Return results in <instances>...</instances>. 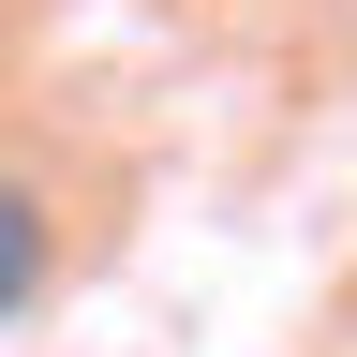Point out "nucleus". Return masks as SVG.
<instances>
[{
  "label": "nucleus",
  "instance_id": "obj_1",
  "mask_svg": "<svg viewBox=\"0 0 357 357\" xmlns=\"http://www.w3.org/2000/svg\"><path fill=\"white\" fill-rule=\"evenodd\" d=\"M45 298V208H30V178H0V328Z\"/></svg>",
  "mask_w": 357,
  "mask_h": 357
}]
</instances>
